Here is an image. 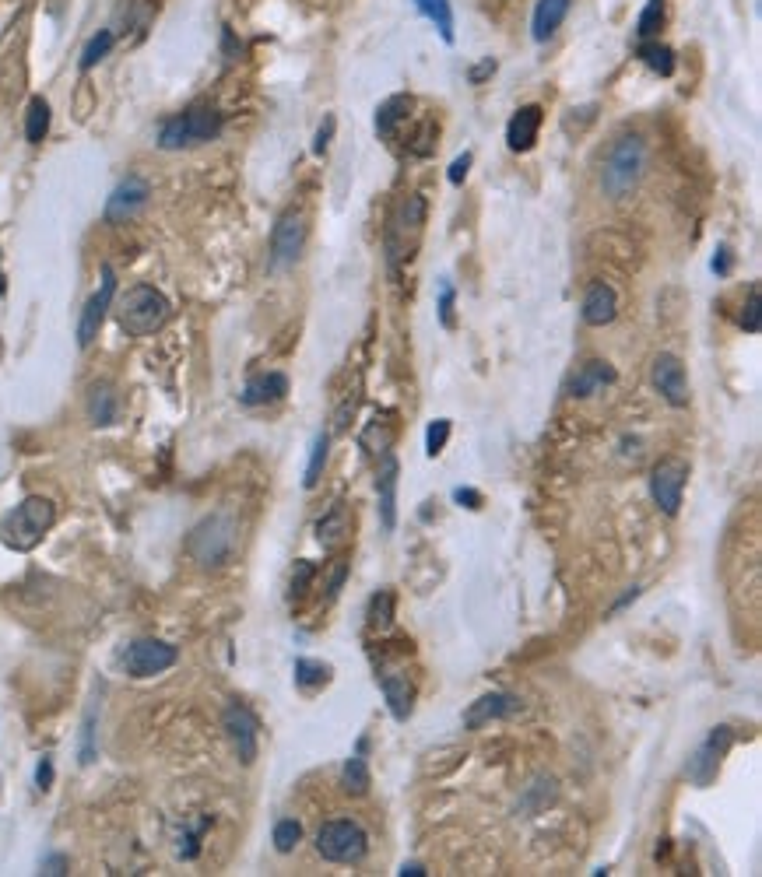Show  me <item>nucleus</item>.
<instances>
[{
	"mask_svg": "<svg viewBox=\"0 0 762 877\" xmlns=\"http://www.w3.org/2000/svg\"><path fill=\"white\" fill-rule=\"evenodd\" d=\"M239 544V527L232 513H211L190 530L187 551L194 555V562H201L204 569H222Z\"/></svg>",
	"mask_w": 762,
	"mask_h": 877,
	"instance_id": "nucleus-4",
	"label": "nucleus"
},
{
	"mask_svg": "<svg viewBox=\"0 0 762 877\" xmlns=\"http://www.w3.org/2000/svg\"><path fill=\"white\" fill-rule=\"evenodd\" d=\"M341 786H345V793H352V797H366L369 793L373 776H369V765H366V758H362V751L341 765Z\"/></svg>",
	"mask_w": 762,
	"mask_h": 877,
	"instance_id": "nucleus-27",
	"label": "nucleus"
},
{
	"mask_svg": "<svg viewBox=\"0 0 762 877\" xmlns=\"http://www.w3.org/2000/svg\"><path fill=\"white\" fill-rule=\"evenodd\" d=\"M348 414H355V397H348L345 404H341V411H338V421H334V425H338V428H345V425H348Z\"/></svg>",
	"mask_w": 762,
	"mask_h": 877,
	"instance_id": "nucleus-54",
	"label": "nucleus"
},
{
	"mask_svg": "<svg viewBox=\"0 0 762 877\" xmlns=\"http://www.w3.org/2000/svg\"><path fill=\"white\" fill-rule=\"evenodd\" d=\"M285 393H288L285 372H260V376H253L250 383H246V390L239 393V400H243L246 407H264V404L281 400Z\"/></svg>",
	"mask_w": 762,
	"mask_h": 877,
	"instance_id": "nucleus-22",
	"label": "nucleus"
},
{
	"mask_svg": "<svg viewBox=\"0 0 762 877\" xmlns=\"http://www.w3.org/2000/svg\"><path fill=\"white\" fill-rule=\"evenodd\" d=\"M208 825H211V818H201L180 835V849H176L180 860H194V856L201 853V839H204V832H208Z\"/></svg>",
	"mask_w": 762,
	"mask_h": 877,
	"instance_id": "nucleus-38",
	"label": "nucleus"
},
{
	"mask_svg": "<svg viewBox=\"0 0 762 877\" xmlns=\"http://www.w3.org/2000/svg\"><path fill=\"white\" fill-rule=\"evenodd\" d=\"M390 439H394V432H390V428H383L380 418L369 421L366 432L359 435L362 450H366L369 457H383V453H390Z\"/></svg>",
	"mask_w": 762,
	"mask_h": 877,
	"instance_id": "nucleus-35",
	"label": "nucleus"
},
{
	"mask_svg": "<svg viewBox=\"0 0 762 877\" xmlns=\"http://www.w3.org/2000/svg\"><path fill=\"white\" fill-rule=\"evenodd\" d=\"M180 660V649L166 639H137L123 653V671L130 678H155V674L169 671Z\"/></svg>",
	"mask_w": 762,
	"mask_h": 877,
	"instance_id": "nucleus-8",
	"label": "nucleus"
},
{
	"mask_svg": "<svg viewBox=\"0 0 762 877\" xmlns=\"http://www.w3.org/2000/svg\"><path fill=\"white\" fill-rule=\"evenodd\" d=\"M380 692H383V699H387L390 716H394L397 723L408 720L411 709H415V688H411L408 674H401V671H383L380 674Z\"/></svg>",
	"mask_w": 762,
	"mask_h": 877,
	"instance_id": "nucleus-18",
	"label": "nucleus"
},
{
	"mask_svg": "<svg viewBox=\"0 0 762 877\" xmlns=\"http://www.w3.org/2000/svg\"><path fill=\"white\" fill-rule=\"evenodd\" d=\"M327 450H331V435L317 432V439H313V446H310V464H306V478H302V485H306V488H317L320 478H324Z\"/></svg>",
	"mask_w": 762,
	"mask_h": 877,
	"instance_id": "nucleus-33",
	"label": "nucleus"
},
{
	"mask_svg": "<svg viewBox=\"0 0 762 877\" xmlns=\"http://www.w3.org/2000/svg\"><path fill=\"white\" fill-rule=\"evenodd\" d=\"M661 15H664V4H661V0H650L647 8L640 11V22H636L640 39H654L657 36V29H661Z\"/></svg>",
	"mask_w": 762,
	"mask_h": 877,
	"instance_id": "nucleus-39",
	"label": "nucleus"
},
{
	"mask_svg": "<svg viewBox=\"0 0 762 877\" xmlns=\"http://www.w3.org/2000/svg\"><path fill=\"white\" fill-rule=\"evenodd\" d=\"M685 481H689V467L682 460H661L650 474V495H654L657 509L664 516H678L685 495Z\"/></svg>",
	"mask_w": 762,
	"mask_h": 877,
	"instance_id": "nucleus-11",
	"label": "nucleus"
},
{
	"mask_svg": "<svg viewBox=\"0 0 762 877\" xmlns=\"http://www.w3.org/2000/svg\"><path fill=\"white\" fill-rule=\"evenodd\" d=\"M432 141H436V123L425 120L422 127H418V134L411 137L408 151H411V155H418V158H425V155H429V151H432Z\"/></svg>",
	"mask_w": 762,
	"mask_h": 877,
	"instance_id": "nucleus-43",
	"label": "nucleus"
},
{
	"mask_svg": "<svg viewBox=\"0 0 762 877\" xmlns=\"http://www.w3.org/2000/svg\"><path fill=\"white\" fill-rule=\"evenodd\" d=\"M569 4L573 0H538L534 4V18H531V36L534 43H548V39L559 32V25L566 22Z\"/></svg>",
	"mask_w": 762,
	"mask_h": 877,
	"instance_id": "nucleus-23",
	"label": "nucleus"
},
{
	"mask_svg": "<svg viewBox=\"0 0 762 877\" xmlns=\"http://www.w3.org/2000/svg\"><path fill=\"white\" fill-rule=\"evenodd\" d=\"M397 474H401L397 460L390 457V453H383L380 474H376V495H380V520H383V530H394V527H397Z\"/></svg>",
	"mask_w": 762,
	"mask_h": 877,
	"instance_id": "nucleus-20",
	"label": "nucleus"
},
{
	"mask_svg": "<svg viewBox=\"0 0 762 877\" xmlns=\"http://www.w3.org/2000/svg\"><path fill=\"white\" fill-rule=\"evenodd\" d=\"M408 113H411V95H390V99L376 109V134H380L383 141H390V137L397 134V127L408 120Z\"/></svg>",
	"mask_w": 762,
	"mask_h": 877,
	"instance_id": "nucleus-26",
	"label": "nucleus"
},
{
	"mask_svg": "<svg viewBox=\"0 0 762 877\" xmlns=\"http://www.w3.org/2000/svg\"><path fill=\"white\" fill-rule=\"evenodd\" d=\"M46 134H50V102L36 95L25 113V137H29V144H43Z\"/></svg>",
	"mask_w": 762,
	"mask_h": 877,
	"instance_id": "nucleus-28",
	"label": "nucleus"
},
{
	"mask_svg": "<svg viewBox=\"0 0 762 877\" xmlns=\"http://www.w3.org/2000/svg\"><path fill=\"white\" fill-rule=\"evenodd\" d=\"M0 292H4V274H0Z\"/></svg>",
	"mask_w": 762,
	"mask_h": 877,
	"instance_id": "nucleus-56",
	"label": "nucleus"
},
{
	"mask_svg": "<svg viewBox=\"0 0 762 877\" xmlns=\"http://www.w3.org/2000/svg\"><path fill=\"white\" fill-rule=\"evenodd\" d=\"M113 295H116V274L113 267H102V285L99 292L92 295V299L85 302V309H81V320H78V344L81 348H88V344L99 337L102 330V320H106L109 306H113Z\"/></svg>",
	"mask_w": 762,
	"mask_h": 877,
	"instance_id": "nucleus-12",
	"label": "nucleus"
},
{
	"mask_svg": "<svg viewBox=\"0 0 762 877\" xmlns=\"http://www.w3.org/2000/svg\"><path fill=\"white\" fill-rule=\"evenodd\" d=\"M302 839V825L295 818H281L278 825H274V849L278 853H292L295 846H299Z\"/></svg>",
	"mask_w": 762,
	"mask_h": 877,
	"instance_id": "nucleus-37",
	"label": "nucleus"
},
{
	"mask_svg": "<svg viewBox=\"0 0 762 877\" xmlns=\"http://www.w3.org/2000/svg\"><path fill=\"white\" fill-rule=\"evenodd\" d=\"M36 786H39V790H43V793L53 786V758H50V755H46L43 762H39V769H36Z\"/></svg>",
	"mask_w": 762,
	"mask_h": 877,
	"instance_id": "nucleus-49",
	"label": "nucleus"
},
{
	"mask_svg": "<svg viewBox=\"0 0 762 877\" xmlns=\"http://www.w3.org/2000/svg\"><path fill=\"white\" fill-rule=\"evenodd\" d=\"M173 316L169 299L155 285H134L120 302H116V323L130 337H151L159 334Z\"/></svg>",
	"mask_w": 762,
	"mask_h": 877,
	"instance_id": "nucleus-3",
	"label": "nucleus"
},
{
	"mask_svg": "<svg viewBox=\"0 0 762 877\" xmlns=\"http://www.w3.org/2000/svg\"><path fill=\"white\" fill-rule=\"evenodd\" d=\"M306 246V218L299 211H285L271 232V271H288L302 257Z\"/></svg>",
	"mask_w": 762,
	"mask_h": 877,
	"instance_id": "nucleus-9",
	"label": "nucleus"
},
{
	"mask_svg": "<svg viewBox=\"0 0 762 877\" xmlns=\"http://www.w3.org/2000/svg\"><path fill=\"white\" fill-rule=\"evenodd\" d=\"M538 134H541V106L517 109L513 120L506 123V144H510V151H531Z\"/></svg>",
	"mask_w": 762,
	"mask_h": 877,
	"instance_id": "nucleus-21",
	"label": "nucleus"
},
{
	"mask_svg": "<svg viewBox=\"0 0 762 877\" xmlns=\"http://www.w3.org/2000/svg\"><path fill=\"white\" fill-rule=\"evenodd\" d=\"M415 8L436 25V32L443 36V43H453V8L450 0H415Z\"/></svg>",
	"mask_w": 762,
	"mask_h": 877,
	"instance_id": "nucleus-29",
	"label": "nucleus"
},
{
	"mask_svg": "<svg viewBox=\"0 0 762 877\" xmlns=\"http://www.w3.org/2000/svg\"><path fill=\"white\" fill-rule=\"evenodd\" d=\"M453 499L461 502V506H468V509H482V492H475V488H457V492H453Z\"/></svg>",
	"mask_w": 762,
	"mask_h": 877,
	"instance_id": "nucleus-50",
	"label": "nucleus"
},
{
	"mask_svg": "<svg viewBox=\"0 0 762 877\" xmlns=\"http://www.w3.org/2000/svg\"><path fill=\"white\" fill-rule=\"evenodd\" d=\"M334 127H338V120H334V116H324V123H320V130H317V141H313V151H317V155H327Z\"/></svg>",
	"mask_w": 762,
	"mask_h": 877,
	"instance_id": "nucleus-48",
	"label": "nucleus"
},
{
	"mask_svg": "<svg viewBox=\"0 0 762 877\" xmlns=\"http://www.w3.org/2000/svg\"><path fill=\"white\" fill-rule=\"evenodd\" d=\"M222 727H225V734H229L232 751H236L239 762H243V765L257 762L260 723H257V716H253L250 709L243 706V702H229V706H225Z\"/></svg>",
	"mask_w": 762,
	"mask_h": 877,
	"instance_id": "nucleus-10",
	"label": "nucleus"
},
{
	"mask_svg": "<svg viewBox=\"0 0 762 877\" xmlns=\"http://www.w3.org/2000/svg\"><path fill=\"white\" fill-rule=\"evenodd\" d=\"M615 379H619V372L612 369L608 362H601V358H594V362H583L580 369H576V376L569 379V397H594V393H601L604 386H612Z\"/></svg>",
	"mask_w": 762,
	"mask_h": 877,
	"instance_id": "nucleus-19",
	"label": "nucleus"
},
{
	"mask_svg": "<svg viewBox=\"0 0 762 877\" xmlns=\"http://www.w3.org/2000/svg\"><path fill=\"white\" fill-rule=\"evenodd\" d=\"M446 439H450V418H436L429 425V432H425V453H429V457H439Z\"/></svg>",
	"mask_w": 762,
	"mask_h": 877,
	"instance_id": "nucleus-40",
	"label": "nucleus"
},
{
	"mask_svg": "<svg viewBox=\"0 0 762 877\" xmlns=\"http://www.w3.org/2000/svg\"><path fill=\"white\" fill-rule=\"evenodd\" d=\"M57 523V506L43 495H29L25 502H18L4 523H0V541L8 544L11 551H32L50 527Z\"/></svg>",
	"mask_w": 762,
	"mask_h": 877,
	"instance_id": "nucleus-2",
	"label": "nucleus"
},
{
	"mask_svg": "<svg viewBox=\"0 0 762 877\" xmlns=\"http://www.w3.org/2000/svg\"><path fill=\"white\" fill-rule=\"evenodd\" d=\"M713 271H717L720 278H724V274H731V250H727V246H720L717 257H713Z\"/></svg>",
	"mask_w": 762,
	"mask_h": 877,
	"instance_id": "nucleus-52",
	"label": "nucleus"
},
{
	"mask_svg": "<svg viewBox=\"0 0 762 877\" xmlns=\"http://www.w3.org/2000/svg\"><path fill=\"white\" fill-rule=\"evenodd\" d=\"M453 299H457V292H453L450 281H443V285H439V323H443L446 330L453 327Z\"/></svg>",
	"mask_w": 762,
	"mask_h": 877,
	"instance_id": "nucleus-44",
	"label": "nucleus"
},
{
	"mask_svg": "<svg viewBox=\"0 0 762 877\" xmlns=\"http://www.w3.org/2000/svg\"><path fill=\"white\" fill-rule=\"evenodd\" d=\"M615 313H619V295H615V288L608 285V281H594V285L587 288V295H583V323L587 327H608V323L615 320Z\"/></svg>",
	"mask_w": 762,
	"mask_h": 877,
	"instance_id": "nucleus-17",
	"label": "nucleus"
},
{
	"mask_svg": "<svg viewBox=\"0 0 762 877\" xmlns=\"http://www.w3.org/2000/svg\"><path fill=\"white\" fill-rule=\"evenodd\" d=\"M95 762V713H88L85 720V737H81V765Z\"/></svg>",
	"mask_w": 762,
	"mask_h": 877,
	"instance_id": "nucleus-46",
	"label": "nucleus"
},
{
	"mask_svg": "<svg viewBox=\"0 0 762 877\" xmlns=\"http://www.w3.org/2000/svg\"><path fill=\"white\" fill-rule=\"evenodd\" d=\"M327 681H331V667L327 664H320V660H306V656L295 660V685H299L306 695L324 688Z\"/></svg>",
	"mask_w": 762,
	"mask_h": 877,
	"instance_id": "nucleus-31",
	"label": "nucleus"
},
{
	"mask_svg": "<svg viewBox=\"0 0 762 877\" xmlns=\"http://www.w3.org/2000/svg\"><path fill=\"white\" fill-rule=\"evenodd\" d=\"M643 172H647V144L640 134H622L608 148L601 165V193L608 200H626L636 193Z\"/></svg>",
	"mask_w": 762,
	"mask_h": 877,
	"instance_id": "nucleus-1",
	"label": "nucleus"
},
{
	"mask_svg": "<svg viewBox=\"0 0 762 877\" xmlns=\"http://www.w3.org/2000/svg\"><path fill=\"white\" fill-rule=\"evenodd\" d=\"M654 386L671 407L689 404V379H685V365L678 355H657L654 358Z\"/></svg>",
	"mask_w": 762,
	"mask_h": 877,
	"instance_id": "nucleus-15",
	"label": "nucleus"
},
{
	"mask_svg": "<svg viewBox=\"0 0 762 877\" xmlns=\"http://www.w3.org/2000/svg\"><path fill=\"white\" fill-rule=\"evenodd\" d=\"M218 134H222V113L215 106H190L159 127V148L187 151L197 148V144L215 141Z\"/></svg>",
	"mask_w": 762,
	"mask_h": 877,
	"instance_id": "nucleus-5",
	"label": "nucleus"
},
{
	"mask_svg": "<svg viewBox=\"0 0 762 877\" xmlns=\"http://www.w3.org/2000/svg\"><path fill=\"white\" fill-rule=\"evenodd\" d=\"M345 579H348V562H334L331 579H327V604H331V600H338V593H341V586H345Z\"/></svg>",
	"mask_w": 762,
	"mask_h": 877,
	"instance_id": "nucleus-47",
	"label": "nucleus"
},
{
	"mask_svg": "<svg viewBox=\"0 0 762 877\" xmlns=\"http://www.w3.org/2000/svg\"><path fill=\"white\" fill-rule=\"evenodd\" d=\"M313 579H317V565H313V562H295V572H292V600L306 597V590H310Z\"/></svg>",
	"mask_w": 762,
	"mask_h": 877,
	"instance_id": "nucleus-42",
	"label": "nucleus"
},
{
	"mask_svg": "<svg viewBox=\"0 0 762 877\" xmlns=\"http://www.w3.org/2000/svg\"><path fill=\"white\" fill-rule=\"evenodd\" d=\"M348 534H352V516H348V506L345 502H334L331 513H324L317 520V541L324 544L327 551L341 548V544L348 541Z\"/></svg>",
	"mask_w": 762,
	"mask_h": 877,
	"instance_id": "nucleus-24",
	"label": "nucleus"
},
{
	"mask_svg": "<svg viewBox=\"0 0 762 877\" xmlns=\"http://www.w3.org/2000/svg\"><path fill=\"white\" fill-rule=\"evenodd\" d=\"M640 60L654 74H661V78H671V74H675V53H671V46H664V43L643 39V43H640Z\"/></svg>",
	"mask_w": 762,
	"mask_h": 877,
	"instance_id": "nucleus-30",
	"label": "nucleus"
},
{
	"mask_svg": "<svg viewBox=\"0 0 762 877\" xmlns=\"http://www.w3.org/2000/svg\"><path fill=\"white\" fill-rule=\"evenodd\" d=\"M471 162H475V155H471V151H464V155H457L450 162V172H446V179H450L453 186H461L464 183V176H468V169H471Z\"/></svg>",
	"mask_w": 762,
	"mask_h": 877,
	"instance_id": "nucleus-45",
	"label": "nucleus"
},
{
	"mask_svg": "<svg viewBox=\"0 0 762 877\" xmlns=\"http://www.w3.org/2000/svg\"><path fill=\"white\" fill-rule=\"evenodd\" d=\"M555 800V779H534L531 786H527V793H524V800H520V811H527V814H534V811H541V807H548Z\"/></svg>",
	"mask_w": 762,
	"mask_h": 877,
	"instance_id": "nucleus-36",
	"label": "nucleus"
},
{
	"mask_svg": "<svg viewBox=\"0 0 762 877\" xmlns=\"http://www.w3.org/2000/svg\"><path fill=\"white\" fill-rule=\"evenodd\" d=\"M489 74H496V60H492V57H489V60H482V64H478V67H471L468 78H471V85H482V81L489 78Z\"/></svg>",
	"mask_w": 762,
	"mask_h": 877,
	"instance_id": "nucleus-51",
	"label": "nucleus"
},
{
	"mask_svg": "<svg viewBox=\"0 0 762 877\" xmlns=\"http://www.w3.org/2000/svg\"><path fill=\"white\" fill-rule=\"evenodd\" d=\"M738 323H741V330H745V334H759V327H762V316H759V285H755L752 292H748V302L741 306Z\"/></svg>",
	"mask_w": 762,
	"mask_h": 877,
	"instance_id": "nucleus-41",
	"label": "nucleus"
},
{
	"mask_svg": "<svg viewBox=\"0 0 762 877\" xmlns=\"http://www.w3.org/2000/svg\"><path fill=\"white\" fill-rule=\"evenodd\" d=\"M148 193L151 190H148V183H144L141 176H127L113 193H109L106 222L109 225H123V222H130V218H137V214L144 211V204H148Z\"/></svg>",
	"mask_w": 762,
	"mask_h": 877,
	"instance_id": "nucleus-14",
	"label": "nucleus"
},
{
	"mask_svg": "<svg viewBox=\"0 0 762 877\" xmlns=\"http://www.w3.org/2000/svg\"><path fill=\"white\" fill-rule=\"evenodd\" d=\"M116 414H120V393H116L113 383H95L88 390V421L99 428L113 425Z\"/></svg>",
	"mask_w": 762,
	"mask_h": 877,
	"instance_id": "nucleus-25",
	"label": "nucleus"
},
{
	"mask_svg": "<svg viewBox=\"0 0 762 877\" xmlns=\"http://www.w3.org/2000/svg\"><path fill=\"white\" fill-rule=\"evenodd\" d=\"M520 709H524V702H520L517 695H510V692L482 695V699L471 702L468 713H464V727L482 730L485 723H492V720H510V716H517Z\"/></svg>",
	"mask_w": 762,
	"mask_h": 877,
	"instance_id": "nucleus-16",
	"label": "nucleus"
},
{
	"mask_svg": "<svg viewBox=\"0 0 762 877\" xmlns=\"http://www.w3.org/2000/svg\"><path fill=\"white\" fill-rule=\"evenodd\" d=\"M422 874H425L422 863H404L401 867V877H422Z\"/></svg>",
	"mask_w": 762,
	"mask_h": 877,
	"instance_id": "nucleus-55",
	"label": "nucleus"
},
{
	"mask_svg": "<svg viewBox=\"0 0 762 877\" xmlns=\"http://www.w3.org/2000/svg\"><path fill=\"white\" fill-rule=\"evenodd\" d=\"M394 593L390 590H380L376 593L373 600H369V607H366V621H369V628H390V621H394Z\"/></svg>",
	"mask_w": 762,
	"mask_h": 877,
	"instance_id": "nucleus-34",
	"label": "nucleus"
},
{
	"mask_svg": "<svg viewBox=\"0 0 762 877\" xmlns=\"http://www.w3.org/2000/svg\"><path fill=\"white\" fill-rule=\"evenodd\" d=\"M113 46H116V32H113V29H99V32H95V36L85 43V50H81L78 67H81V71H92L95 64H102V60L109 57V50H113Z\"/></svg>",
	"mask_w": 762,
	"mask_h": 877,
	"instance_id": "nucleus-32",
	"label": "nucleus"
},
{
	"mask_svg": "<svg viewBox=\"0 0 762 877\" xmlns=\"http://www.w3.org/2000/svg\"><path fill=\"white\" fill-rule=\"evenodd\" d=\"M317 853L331 863H359L369 853V835L359 821H327L317 832Z\"/></svg>",
	"mask_w": 762,
	"mask_h": 877,
	"instance_id": "nucleus-7",
	"label": "nucleus"
},
{
	"mask_svg": "<svg viewBox=\"0 0 762 877\" xmlns=\"http://www.w3.org/2000/svg\"><path fill=\"white\" fill-rule=\"evenodd\" d=\"M734 734L731 727H713V734L706 737L703 744H699V751L689 758V779L696 786H710L713 776H717L720 769V758L727 755V748H731Z\"/></svg>",
	"mask_w": 762,
	"mask_h": 877,
	"instance_id": "nucleus-13",
	"label": "nucleus"
},
{
	"mask_svg": "<svg viewBox=\"0 0 762 877\" xmlns=\"http://www.w3.org/2000/svg\"><path fill=\"white\" fill-rule=\"evenodd\" d=\"M64 867H67L64 856H50V860L43 863V874H64Z\"/></svg>",
	"mask_w": 762,
	"mask_h": 877,
	"instance_id": "nucleus-53",
	"label": "nucleus"
},
{
	"mask_svg": "<svg viewBox=\"0 0 762 877\" xmlns=\"http://www.w3.org/2000/svg\"><path fill=\"white\" fill-rule=\"evenodd\" d=\"M422 225H425V197L422 193H408V197H401V204L394 207L390 225H387L390 274H397L404 260L415 257V246H418V239H422Z\"/></svg>",
	"mask_w": 762,
	"mask_h": 877,
	"instance_id": "nucleus-6",
	"label": "nucleus"
}]
</instances>
